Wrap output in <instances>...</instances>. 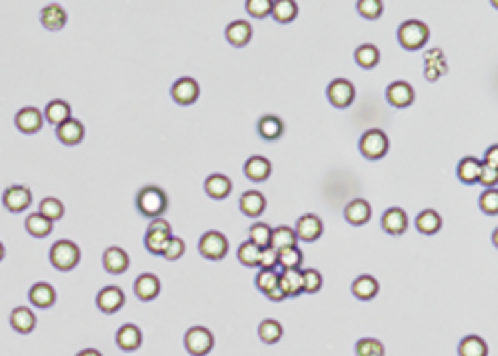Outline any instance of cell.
<instances>
[{
  "mask_svg": "<svg viewBox=\"0 0 498 356\" xmlns=\"http://www.w3.org/2000/svg\"><path fill=\"white\" fill-rule=\"evenodd\" d=\"M134 205L136 210L146 218H160L168 210V196L165 190L158 187H145L138 190Z\"/></svg>",
  "mask_w": 498,
  "mask_h": 356,
  "instance_id": "1",
  "label": "cell"
},
{
  "mask_svg": "<svg viewBox=\"0 0 498 356\" xmlns=\"http://www.w3.org/2000/svg\"><path fill=\"white\" fill-rule=\"evenodd\" d=\"M48 258H50V264L56 269V271H63L68 273L72 269H76V264L81 262V249L76 247V242L72 240H56L50 252H48Z\"/></svg>",
  "mask_w": 498,
  "mask_h": 356,
  "instance_id": "2",
  "label": "cell"
},
{
  "mask_svg": "<svg viewBox=\"0 0 498 356\" xmlns=\"http://www.w3.org/2000/svg\"><path fill=\"white\" fill-rule=\"evenodd\" d=\"M396 36L404 50H420L430 39V28L420 21H406L398 26Z\"/></svg>",
  "mask_w": 498,
  "mask_h": 356,
  "instance_id": "3",
  "label": "cell"
},
{
  "mask_svg": "<svg viewBox=\"0 0 498 356\" xmlns=\"http://www.w3.org/2000/svg\"><path fill=\"white\" fill-rule=\"evenodd\" d=\"M170 238H172V227H170V222L165 220L163 216H160V218H152L145 234L146 251L150 252V254L163 256V252H165L166 244H168Z\"/></svg>",
  "mask_w": 498,
  "mask_h": 356,
  "instance_id": "4",
  "label": "cell"
},
{
  "mask_svg": "<svg viewBox=\"0 0 498 356\" xmlns=\"http://www.w3.org/2000/svg\"><path fill=\"white\" fill-rule=\"evenodd\" d=\"M388 148H391L388 136H386L382 130H378V128L366 130V132L360 136V140H358L360 154H362L364 158H369V160H380V158H384L386 152H388Z\"/></svg>",
  "mask_w": 498,
  "mask_h": 356,
  "instance_id": "5",
  "label": "cell"
},
{
  "mask_svg": "<svg viewBox=\"0 0 498 356\" xmlns=\"http://www.w3.org/2000/svg\"><path fill=\"white\" fill-rule=\"evenodd\" d=\"M198 252L203 258L218 262L229 254V238L218 231H208L198 240Z\"/></svg>",
  "mask_w": 498,
  "mask_h": 356,
  "instance_id": "6",
  "label": "cell"
},
{
  "mask_svg": "<svg viewBox=\"0 0 498 356\" xmlns=\"http://www.w3.org/2000/svg\"><path fill=\"white\" fill-rule=\"evenodd\" d=\"M185 348L190 356H207L214 348V335L207 326H192L185 335Z\"/></svg>",
  "mask_w": 498,
  "mask_h": 356,
  "instance_id": "7",
  "label": "cell"
},
{
  "mask_svg": "<svg viewBox=\"0 0 498 356\" xmlns=\"http://www.w3.org/2000/svg\"><path fill=\"white\" fill-rule=\"evenodd\" d=\"M326 98L334 108H349L356 98V88L346 78H334L326 86Z\"/></svg>",
  "mask_w": 498,
  "mask_h": 356,
  "instance_id": "8",
  "label": "cell"
},
{
  "mask_svg": "<svg viewBox=\"0 0 498 356\" xmlns=\"http://www.w3.org/2000/svg\"><path fill=\"white\" fill-rule=\"evenodd\" d=\"M2 205L10 214H21L32 205V192L26 185H12L4 190Z\"/></svg>",
  "mask_w": 498,
  "mask_h": 356,
  "instance_id": "9",
  "label": "cell"
},
{
  "mask_svg": "<svg viewBox=\"0 0 498 356\" xmlns=\"http://www.w3.org/2000/svg\"><path fill=\"white\" fill-rule=\"evenodd\" d=\"M170 96L176 105L180 106H190L194 105L200 96V86L194 78L185 76V78H178L176 83L172 84L170 88Z\"/></svg>",
  "mask_w": 498,
  "mask_h": 356,
  "instance_id": "10",
  "label": "cell"
},
{
  "mask_svg": "<svg viewBox=\"0 0 498 356\" xmlns=\"http://www.w3.org/2000/svg\"><path fill=\"white\" fill-rule=\"evenodd\" d=\"M322 231H324V224L320 220V216L316 214H302L298 220H296V229H294V234H296V240H302V242H314L322 236Z\"/></svg>",
  "mask_w": 498,
  "mask_h": 356,
  "instance_id": "11",
  "label": "cell"
},
{
  "mask_svg": "<svg viewBox=\"0 0 498 356\" xmlns=\"http://www.w3.org/2000/svg\"><path fill=\"white\" fill-rule=\"evenodd\" d=\"M126 296L123 289L118 286H104L101 293L96 294V306L103 311L104 315H114L125 306Z\"/></svg>",
  "mask_w": 498,
  "mask_h": 356,
  "instance_id": "12",
  "label": "cell"
},
{
  "mask_svg": "<svg viewBox=\"0 0 498 356\" xmlns=\"http://www.w3.org/2000/svg\"><path fill=\"white\" fill-rule=\"evenodd\" d=\"M14 125H17V128L21 130L22 134H37V132H41L42 125H44V116H42V112L39 108L24 106V108H21L17 112Z\"/></svg>",
  "mask_w": 498,
  "mask_h": 356,
  "instance_id": "13",
  "label": "cell"
},
{
  "mask_svg": "<svg viewBox=\"0 0 498 356\" xmlns=\"http://www.w3.org/2000/svg\"><path fill=\"white\" fill-rule=\"evenodd\" d=\"M384 94H386L388 105L395 106V108H408V106L415 103V88L406 83V81L391 83Z\"/></svg>",
  "mask_w": 498,
  "mask_h": 356,
  "instance_id": "14",
  "label": "cell"
},
{
  "mask_svg": "<svg viewBox=\"0 0 498 356\" xmlns=\"http://www.w3.org/2000/svg\"><path fill=\"white\" fill-rule=\"evenodd\" d=\"M380 227L391 236H400V234L408 231V216L402 209L393 207V209L384 210V214L380 218Z\"/></svg>",
  "mask_w": 498,
  "mask_h": 356,
  "instance_id": "15",
  "label": "cell"
},
{
  "mask_svg": "<svg viewBox=\"0 0 498 356\" xmlns=\"http://www.w3.org/2000/svg\"><path fill=\"white\" fill-rule=\"evenodd\" d=\"M103 266L108 274H125L130 266V258L121 247H108L103 252Z\"/></svg>",
  "mask_w": 498,
  "mask_h": 356,
  "instance_id": "16",
  "label": "cell"
},
{
  "mask_svg": "<svg viewBox=\"0 0 498 356\" xmlns=\"http://www.w3.org/2000/svg\"><path fill=\"white\" fill-rule=\"evenodd\" d=\"M160 289H163V286H160V278L152 273L141 274V276L134 280V294H136V298L143 300V302L154 300V298L160 294Z\"/></svg>",
  "mask_w": 498,
  "mask_h": 356,
  "instance_id": "17",
  "label": "cell"
},
{
  "mask_svg": "<svg viewBox=\"0 0 498 356\" xmlns=\"http://www.w3.org/2000/svg\"><path fill=\"white\" fill-rule=\"evenodd\" d=\"M56 138L66 147H76L84 140V125L76 118H68L66 123L56 126Z\"/></svg>",
  "mask_w": 498,
  "mask_h": 356,
  "instance_id": "18",
  "label": "cell"
},
{
  "mask_svg": "<svg viewBox=\"0 0 498 356\" xmlns=\"http://www.w3.org/2000/svg\"><path fill=\"white\" fill-rule=\"evenodd\" d=\"M238 209L245 216L256 218L267 210V196L258 190H247L238 200Z\"/></svg>",
  "mask_w": 498,
  "mask_h": 356,
  "instance_id": "19",
  "label": "cell"
},
{
  "mask_svg": "<svg viewBox=\"0 0 498 356\" xmlns=\"http://www.w3.org/2000/svg\"><path fill=\"white\" fill-rule=\"evenodd\" d=\"M371 214H373V209H371V202L364 200V198H354L353 202L346 205L344 209V218L349 224L353 227H362L371 220Z\"/></svg>",
  "mask_w": 498,
  "mask_h": 356,
  "instance_id": "20",
  "label": "cell"
},
{
  "mask_svg": "<svg viewBox=\"0 0 498 356\" xmlns=\"http://www.w3.org/2000/svg\"><path fill=\"white\" fill-rule=\"evenodd\" d=\"M28 300H30L32 306H37V308H50V306H54V302H56V291H54V286L48 284V282H37V284H32L30 291H28Z\"/></svg>",
  "mask_w": 498,
  "mask_h": 356,
  "instance_id": "21",
  "label": "cell"
},
{
  "mask_svg": "<svg viewBox=\"0 0 498 356\" xmlns=\"http://www.w3.org/2000/svg\"><path fill=\"white\" fill-rule=\"evenodd\" d=\"M116 344L125 353H134L143 344V333L136 324H123L116 333Z\"/></svg>",
  "mask_w": 498,
  "mask_h": 356,
  "instance_id": "22",
  "label": "cell"
},
{
  "mask_svg": "<svg viewBox=\"0 0 498 356\" xmlns=\"http://www.w3.org/2000/svg\"><path fill=\"white\" fill-rule=\"evenodd\" d=\"M272 174V165L264 156H250L245 163V176L252 182H267Z\"/></svg>",
  "mask_w": 498,
  "mask_h": 356,
  "instance_id": "23",
  "label": "cell"
},
{
  "mask_svg": "<svg viewBox=\"0 0 498 356\" xmlns=\"http://www.w3.org/2000/svg\"><path fill=\"white\" fill-rule=\"evenodd\" d=\"M225 36H227L229 44L236 46V48H242L252 41V26L247 21L230 22L227 30H225Z\"/></svg>",
  "mask_w": 498,
  "mask_h": 356,
  "instance_id": "24",
  "label": "cell"
},
{
  "mask_svg": "<svg viewBox=\"0 0 498 356\" xmlns=\"http://www.w3.org/2000/svg\"><path fill=\"white\" fill-rule=\"evenodd\" d=\"M205 192L214 200H225L232 192V180L225 174H210L205 180Z\"/></svg>",
  "mask_w": 498,
  "mask_h": 356,
  "instance_id": "25",
  "label": "cell"
},
{
  "mask_svg": "<svg viewBox=\"0 0 498 356\" xmlns=\"http://www.w3.org/2000/svg\"><path fill=\"white\" fill-rule=\"evenodd\" d=\"M42 116H44V121L48 125L59 126L66 123L68 118H72V108H70V105L66 101H50L46 105V108H44Z\"/></svg>",
  "mask_w": 498,
  "mask_h": 356,
  "instance_id": "26",
  "label": "cell"
},
{
  "mask_svg": "<svg viewBox=\"0 0 498 356\" xmlns=\"http://www.w3.org/2000/svg\"><path fill=\"white\" fill-rule=\"evenodd\" d=\"M256 130H258L260 138L272 143V140H278L284 134V123L274 114H267L256 123Z\"/></svg>",
  "mask_w": 498,
  "mask_h": 356,
  "instance_id": "27",
  "label": "cell"
},
{
  "mask_svg": "<svg viewBox=\"0 0 498 356\" xmlns=\"http://www.w3.org/2000/svg\"><path fill=\"white\" fill-rule=\"evenodd\" d=\"M66 21H68V17L61 4H46L41 10L42 26L48 30H61L64 28Z\"/></svg>",
  "mask_w": 498,
  "mask_h": 356,
  "instance_id": "28",
  "label": "cell"
},
{
  "mask_svg": "<svg viewBox=\"0 0 498 356\" xmlns=\"http://www.w3.org/2000/svg\"><path fill=\"white\" fill-rule=\"evenodd\" d=\"M10 326L21 335H28L37 328V316L30 308L19 306L10 313Z\"/></svg>",
  "mask_w": 498,
  "mask_h": 356,
  "instance_id": "29",
  "label": "cell"
},
{
  "mask_svg": "<svg viewBox=\"0 0 498 356\" xmlns=\"http://www.w3.org/2000/svg\"><path fill=\"white\" fill-rule=\"evenodd\" d=\"M351 291H353V294L358 300H373L374 296L378 294V291H380V286H378V280L374 276L362 274V276L354 278Z\"/></svg>",
  "mask_w": 498,
  "mask_h": 356,
  "instance_id": "30",
  "label": "cell"
},
{
  "mask_svg": "<svg viewBox=\"0 0 498 356\" xmlns=\"http://www.w3.org/2000/svg\"><path fill=\"white\" fill-rule=\"evenodd\" d=\"M415 224L416 231L420 232V234L433 236V234H436V232L442 229V218H440V214H438L436 210L426 209L416 216Z\"/></svg>",
  "mask_w": 498,
  "mask_h": 356,
  "instance_id": "31",
  "label": "cell"
},
{
  "mask_svg": "<svg viewBox=\"0 0 498 356\" xmlns=\"http://www.w3.org/2000/svg\"><path fill=\"white\" fill-rule=\"evenodd\" d=\"M278 286L287 298H296L302 294V274L300 271H282L278 274Z\"/></svg>",
  "mask_w": 498,
  "mask_h": 356,
  "instance_id": "32",
  "label": "cell"
},
{
  "mask_svg": "<svg viewBox=\"0 0 498 356\" xmlns=\"http://www.w3.org/2000/svg\"><path fill=\"white\" fill-rule=\"evenodd\" d=\"M480 167H482V163L477 160L475 156H466V158H462L457 167L458 180H460L462 185H477L478 174H480Z\"/></svg>",
  "mask_w": 498,
  "mask_h": 356,
  "instance_id": "33",
  "label": "cell"
},
{
  "mask_svg": "<svg viewBox=\"0 0 498 356\" xmlns=\"http://www.w3.org/2000/svg\"><path fill=\"white\" fill-rule=\"evenodd\" d=\"M270 17L278 24H289L296 17H298V4L292 2V0H278V2H272V10H270Z\"/></svg>",
  "mask_w": 498,
  "mask_h": 356,
  "instance_id": "34",
  "label": "cell"
},
{
  "mask_svg": "<svg viewBox=\"0 0 498 356\" xmlns=\"http://www.w3.org/2000/svg\"><path fill=\"white\" fill-rule=\"evenodd\" d=\"M52 227H54V222H50L48 218H44L39 212L28 214L26 220H24V229H26V232H28L30 236H34V238L48 236V234L52 232Z\"/></svg>",
  "mask_w": 498,
  "mask_h": 356,
  "instance_id": "35",
  "label": "cell"
},
{
  "mask_svg": "<svg viewBox=\"0 0 498 356\" xmlns=\"http://www.w3.org/2000/svg\"><path fill=\"white\" fill-rule=\"evenodd\" d=\"M354 61H356V64L360 68L371 70V68L378 66V63H380V50L374 44H360L354 50Z\"/></svg>",
  "mask_w": 498,
  "mask_h": 356,
  "instance_id": "36",
  "label": "cell"
},
{
  "mask_svg": "<svg viewBox=\"0 0 498 356\" xmlns=\"http://www.w3.org/2000/svg\"><path fill=\"white\" fill-rule=\"evenodd\" d=\"M296 234L294 229L291 227H278V229H272L270 234V249H274L276 252L284 251V249H292L296 247Z\"/></svg>",
  "mask_w": 498,
  "mask_h": 356,
  "instance_id": "37",
  "label": "cell"
},
{
  "mask_svg": "<svg viewBox=\"0 0 498 356\" xmlns=\"http://www.w3.org/2000/svg\"><path fill=\"white\" fill-rule=\"evenodd\" d=\"M458 356H488V344L477 335L464 336L458 344Z\"/></svg>",
  "mask_w": 498,
  "mask_h": 356,
  "instance_id": "38",
  "label": "cell"
},
{
  "mask_svg": "<svg viewBox=\"0 0 498 356\" xmlns=\"http://www.w3.org/2000/svg\"><path fill=\"white\" fill-rule=\"evenodd\" d=\"M284 335V328H282V324L278 322V320H274V318H267V320H262L260 324H258V336H260V340L262 342H267V344H276L280 338Z\"/></svg>",
  "mask_w": 498,
  "mask_h": 356,
  "instance_id": "39",
  "label": "cell"
},
{
  "mask_svg": "<svg viewBox=\"0 0 498 356\" xmlns=\"http://www.w3.org/2000/svg\"><path fill=\"white\" fill-rule=\"evenodd\" d=\"M39 214H42L44 218H48L50 222H56V220H61L64 216V205L54 196H46V198H42L41 205H39Z\"/></svg>",
  "mask_w": 498,
  "mask_h": 356,
  "instance_id": "40",
  "label": "cell"
},
{
  "mask_svg": "<svg viewBox=\"0 0 498 356\" xmlns=\"http://www.w3.org/2000/svg\"><path fill=\"white\" fill-rule=\"evenodd\" d=\"M278 266L282 271H300L302 266V252L298 247L292 249H284L278 252Z\"/></svg>",
  "mask_w": 498,
  "mask_h": 356,
  "instance_id": "41",
  "label": "cell"
},
{
  "mask_svg": "<svg viewBox=\"0 0 498 356\" xmlns=\"http://www.w3.org/2000/svg\"><path fill=\"white\" fill-rule=\"evenodd\" d=\"M270 234H272V229H270L269 224L254 222L249 231V242H252L254 247H258L262 251V249L270 247Z\"/></svg>",
  "mask_w": 498,
  "mask_h": 356,
  "instance_id": "42",
  "label": "cell"
},
{
  "mask_svg": "<svg viewBox=\"0 0 498 356\" xmlns=\"http://www.w3.org/2000/svg\"><path fill=\"white\" fill-rule=\"evenodd\" d=\"M258 256H260V249L254 247L249 240H245V242L238 247V251H236L238 262L245 264L247 269H256V266H258Z\"/></svg>",
  "mask_w": 498,
  "mask_h": 356,
  "instance_id": "43",
  "label": "cell"
},
{
  "mask_svg": "<svg viewBox=\"0 0 498 356\" xmlns=\"http://www.w3.org/2000/svg\"><path fill=\"white\" fill-rule=\"evenodd\" d=\"M356 356H384V344L378 338H360L356 342Z\"/></svg>",
  "mask_w": 498,
  "mask_h": 356,
  "instance_id": "44",
  "label": "cell"
},
{
  "mask_svg": "<svg viewBox=\"0 0 498 356\" xmlns=\"http://www.w3.org/2000/svg\"><path fill=\"white\" fill-rule=\"evenodd\" d=\"M356 10L362 19L366 21H376L380 19L382 10H384V4L380 0H358L356 2Z\"/></svg>",
  "mask_w": 498,
  "mask_h": 356,
  "instance_id": "45",
  "label": "cell"
},
{
  "mask_svg": "<svg viewBox=\"0 0 498 356\" xmlns=\"http://www.w3.org/2000/svg\"><path fill=\"white\" fill-rule=\"evenodd\" d=\"M300 274H302V293L316 294L320 289H322L324 280H322V274L318 273L316 269L300 271Z\"/></svg>",
  "mask_w": 498,
  "mask_h": 356,
  "instance_id": "46",
  "label": "cell"
},
{
  "mask_svg": "<svg viewBox=\"0 0 498 356\" xmlns=\"http://www.w3.org/2000/svg\"><path fill=\"white\" fill-rule=\"evenodd\" d=\"M478 207L484 214L497 216L498 214V192L497 189H484V192L478 198Z\"/></svg>",
  "mask_w": 498,
  "mask_h": 356,
  "instance_id": "47",
  "label": "cell"
},
{
  "mask_svg": "<svg viewBox=\"0 0 498 356\" xmlns=\"http://www.w3.org/2000/svg\"><path fill=\"white\" fill-rule=\"evenodd\" d=\"M278 274L280 273H276V271H264V269H260L258 274H256V278H254L256 289L262 294H267L270 289H274V286L278 284Z\"/></svg>",
  "mask_w": 498,
  "mask_h": 356,
  "instance_id": "48",
  "label": "cell"
},
{
  "mask_svg": "<svg viewBox=\"0 0 498 356\" xmlns=\"http://www.w3.org/2000/svg\"><path fill=\"white\" fill-rule=\"evenodd\" d=\"M245 8L252 19H264V17H270L272 0H247Z\"/></svg>",
  "mask_w": 498,
  "mask_h": 356,
  "instance_id": "49",
  "label": "cell"
},
{
  "mask_svg": "<svg viewBox=\"0 0 498 356\" xmlns=\"http://www.w3.org/2000/svg\"><path fill=\"white\" fill-rule=\"evenodd\" d=\"M185 252H187V244H185V240L172 234V238L168 240V244H166L163 256H165L166 260H178V258H183V254H185Z\"/></svg>",
  "mask_w": 498,
  "mask_h": 356,
  "instance_id": "50",
  "label": "cell"
},
{
  "mask_svg": "<svg viewBox=\"0 0 498 356\" xmlns=\"http://www.w3.org/2000/svg\"><path fill=\"white\" fill-rule=\"evenodd\" d=\"M278 266V252L274 249H262L260 256H258V269H264V271H276Z\"/></svg>",
  "mask_w": 498,
  "mask_h": 356,
  "instance_id": "51",
  "label": "cell"
},
{
  "mask_svg": "<svg viewBox=\"0 0 498 356\" xmlns=\"http://www.w3.org/2000/svg\"><path fill=\"white\" fill-rule=\"evenodd\" d=\"M484 189H495L498 182V170L497 168H490L486 167V165H482L480 167V174H478V180Z\"/></svg>",
  "mask_w": 498,
  "mask_h": 356,
  "instance_id": "52",
  "label": "cell"
},
{
  "mask_svg": "<svg viewBox=\"0 0 498 356\" xmlns=\"http://www.w3.org/2000/svg\"><path fill=\"white\" fill-rule=\"evenodd\" d=\"M482 165H486V167L490 168H497L498 170V147H490L486 150V154H484V160H482Z\"/></svg>",
  "mask_w": 498,
  "mask_h": 356,
  "instance_id": "53",
  "label": "cell"
},
{
  "mask_svg": "<svg viewBox=\"0 0 498 356\" xmlns=\"http://www.w3.org/2000/svg\"><path fill=\"white\" fill-rule=\"evenodd\" d=\"M264 296H267L269 300H272V302H282V300H287V294L282 293V289H280L278 284H276L274 289H270Z\"/></svg>",
  "mask_w": 498,
  "mask_h": 356,
  "instance_id": "54",
  "label": "cell"
},
{
  "mask_svg": "<svg viewBox=\"0 0 498 356\" xmlns=\"http://www.w3.org/2000/svg\"><path fill=\"white\" fill-rule=\"evenodd\" d=\"M76 356H103V353H98L96 348H84Z\"/></svg>",
  "mask_w": 498,
  "mask_h": 356,
  "instance_id": "55",
  "label": "cell"
},
{
  "mask_svg": "<svg viewBox=\"0 0 498 356\" xmlns=\"http://www.w3.org/2000/svg\"><path fill=\"white\" fill-rule=\"evenodd\" d=\"M4 254H6V249H4V244L0 242V262H2V258H4Z\"/></svg>",
  "mask_w": 498,
  "mask_h": 356,
  "instance_id": "56",
  "label": "cell"
}]
</instances>
